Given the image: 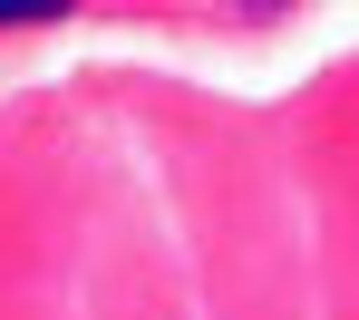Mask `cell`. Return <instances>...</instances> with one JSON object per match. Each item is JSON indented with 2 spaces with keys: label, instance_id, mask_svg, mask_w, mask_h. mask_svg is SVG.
Masks as SVG:
<instances>
[{
  "label": "cell",
  "instance_id": "obj_2",
  "mask_svg": "<svg viewBox=\"0 0 359 320\" xmlns=\"http://www.w3.org/2000/svg\"><path fill=\"white\" fill-rule=\"evenodd\" d=\"M252 10H272V0H252Z\"/></svg>",
  "mask_w": 359,
  "mask_h": 320
},
{
  "label": "cell",
  "instance_id": "obj_1",
  "mask_svg": "<svg viewBox=\"0 0 359 320\" xmlns=\"http://www.w3.org/2000/svg\"><path fill=\"white\" fill-rule=\"evenodd\" d=\"M59 10H78V0H0V20H59Z\"/></svg>",
  "mask_w": 359,
  "mask_h": 320
}]
</instances>
